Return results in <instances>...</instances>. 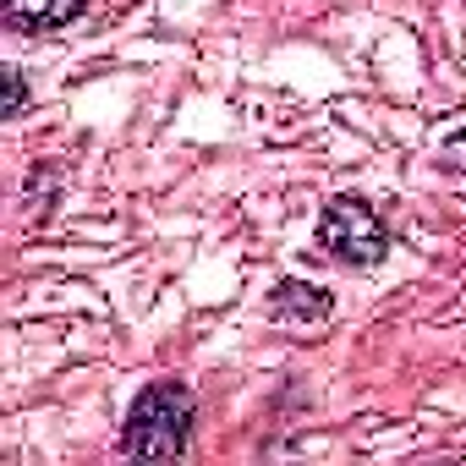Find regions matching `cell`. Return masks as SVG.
Wrapping results in <instances>:
<instances>
[{
  "label": "cell",
  "mask_w": 466,
  "mask_h": 466,
  "mask_svg": "<svg viewBox=\"0 0 466 466\" xmlns=\"http://www.w3.org/2000/svg\"><path fill=\"white\" fill-rule=\"evenodd\" d=\"M0 77H6V116H23V105H28V83H23V72H17V66H0Z\"/></svg>",
  "instance_id": "6"
},
{
  "label": "cell",
  "mask_w": 466,
  "mask_h": 466,
  "mask_svg": "<svg viewBox=\"0 0 466 466\" xmlns=\"http://www.w3.org/2000/svg\"><path fill=\"white\" fill-rule=\"evenodd\" d=\"M439 165H444L450 176H466V132H450V137L439 143Z\"/></svg>",
  "instance_id": "5"
},
{
  "label": "cell",
  "mask_w": 466,
  "mask_h": 466,
  "mask_svg": "<svg viewBox=\"0 0 466 466\" xmlns=\"http://www.w3.org/2000/svg\"><path fill=\"white\" fill-rule=\"evenodd\" d=\"M313 242H319V253H329V258L346 264V269H373V264H384V253H390V230H384V219H379L362 198L340 192V198L324 203Z\"/></svg>",
  "instance_id": "2"
},
{
  "label": "cell",
  "mask_w": 466,
  "mask_h": 466,
  "mask_svg": "<svg viewBox=\"0 0 466 466\" xmlns=\"http://www.w3.org/2000/svg\"><path fill=\"white\" fill-rule=\"evenodd\" d=\"M269 313H275L280 324L308 329V324H324V319L335 313V297H329L324 286H313V280H280L275 297H269Z\"/></svg>",
  "instance_id": "4"
},
{
  "label": "cell",
  "mask_w": 466,
  "mask_h": 466,
  "mask_svg": "<svg viewBox=\"0 0 466 466\" xmlns=\"http://www.w3.org/2000/svg\"><path fill=\"white\" fill-rule=\"evenodd\" d=\"M192 417H198L192 390L181 379H154V384L137 390V400L127 411L121 450L137 455V461H181L187 439H192Z\"/></svg>",
  "instance_id": "1"
},
{
  "label": "cell",
  "mask_w": 466,
  "mask_h": 466,
  "mask_svg": "<svg viewBox=\"0 0 466 466\" xmlns=\"http://www.w3.org/2000/svg\"><path fill=\"white\" fill-rule=\"evenodd\" d=\"M88 12V0H0V23L12 34H56Z\"/></svg>",
  "instance_id": "3"
}]
</instances>
